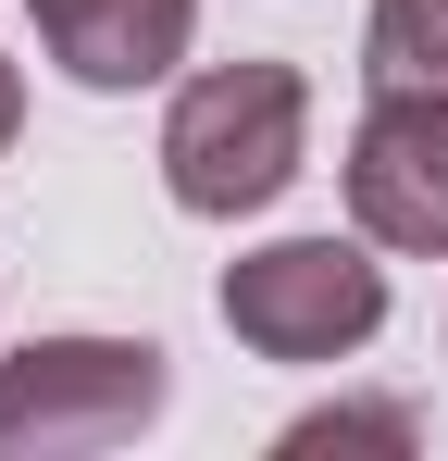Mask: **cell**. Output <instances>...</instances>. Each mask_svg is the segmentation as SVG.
<instances>
[{"mask_svg":"<svg viewBox=\"0 0 448 461\" xmlns=\"http://www.w3.org/2000/svg\"><path fill=\"white\" fill-rule=\"evenodd\" d=\"M311 162V87L299 63H200L162 113V187L175 212L237 225V212H274Z\"/></svg>","mask_w":448,"mask_h":461,"instance_id":"6da1fadb","label":"cell"},{"mask_svg":"<svg viewBox=\"0 0 448 461\" xmlns=\"http://www.w3.org/2000/svg\"><path fill=\"white\" fill-rule=\"evenodd\" d=\"M162 399H175V362L149 337H25L0 362V449H25V461L125 449L162 424Z\"/></svg>","mask_w":448,"mask_h":461,"instance_id":"7a4b0ae2","label":"cell"},{"mask_svg":"<svg viewBox=\"0 0 448 461\" xmlns=\"http://www.w3.org/2000/svg\"><path fill=\"white\" fill-rule=\"evenodd\" d=\"M212 300L237 349H262V362H349L386 324V262H373V237H274V249L224 262Z\"/></svg>","mask_w":448,"mask_h":461,"instance_id":"3957f363","label":"cell"},{"mask_svg":"<svg viewBox=\"0 0 448 461\" xmlns=\"http://www.w3.org/2000/svg\"><path fill=\"white\" fill-rule=\"evenodd\" d=\"M349 225L373 237V249H424V262H448V100H424V87H373L362 138H349Z\"/></svg>","mask_w":448,"mask_h":461,"instance_id":"277c9868","label":"cell"},{"mask_svg":"<svg viewBox=\"0 0 448 461\" xmlns=\"http://www.w3.org/2000/svg\"><path fill=\"white\" fill-rule=\"evenodd\" d=\"M75 87H162L200 38V0H25Z\"/></svg>","mask_w":448,"mask_h":461,"instance_id":"5b68a950","label":"cell"},{"mask_svg":"<svg viewBox=\"0 0 448 461\" xmlns=\"http://www.w3.org/2000/svg\"><path fill=\"white\" fill-rule=\"evenodd\" d=\"M362 76H373V87H424V100H448V0H373Z\"/></svg>","mask_w":448,"mask_h":461,"instance_id":"8992f818","label":"cell"},{"mask_svg":"<svg viewBox=\"0 0 448 461\" xmlns=\"http://www.w3.org/2000/svg\"><path fill=\"white\" fill-rule=\"evenodd\" d=\"M349 437L411 449V411H399V399H373V411H311V424H287V449H349Z\"/></svg>","mask_w":448,"mask_h":461,"instance_id":"52a82bcc","label":"cell"},{"mask_svg":"<svg viewBox=\"0 0 448 461\" xmlns=\"http://www.w3.org/2000/svg\"><path fill=\"white\" fill-rule=\"evenodd\" d=\"M13 138H25V76L0 63V150H13Z\"/></svg>","mask_w":448,"mask_h":461,"instance_id":"ba28073f","label":"cell"}]
</instances>
